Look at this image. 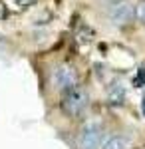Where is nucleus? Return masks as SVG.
I'll use <instances>...</instances> for the list:
<instances>
[{
  "instance_id": "nucleus-1",
  "label": "nucleus",
  "mask_w": 145,
  "mask_h": 149,
  "mask_svg": "<svg viewBox=\"0 0 145 149\" xmlns=\"http://www.w3.org/2000/svg\"><path fill=\"white\" fill-rule=\"evenodd\" d=\"M89 92L82 86V84H76L72 86L70 90L60 93V109L62 113L66 115L68 119H82L86 117L89 109Z\"/></svg>"
},
{
  "instance_id": "nucleus-2",
  "label": "nucleus",
  "mask_w": 145,
  "mask_h": 149,
  "mask_svg": "<svg viewBox=\"0 0 145 149\" xmlns=\"http://www.w3.org/2000/svg\"><path fill=\"white\" fill-rule=\"evenodd\" d=\"M105 135V127L100 119H89L84 121V125L79 127L78 133V147L79 149H100L103 143Z\"/></svg>"
},
{
  "instance_id": "nucleus-3",
  "label": "nucleus",
  "mask_w": 145,
  "mask_h": 149,
  "mask_svg": "<svg viewBox=\"0 0 145 149\" xmlns=\"http://www.w3.org/2000/svg\"><path fill=\"white\" fill-rule=\"evenodd\" d=\"M76 84H79V81H78V72H76L74 66L60 62L50 70V86H52V90L62 93L66 90H70L72 86H76Z\"/></svg>"
},
{
  "instance_id": "nucleus-4",
  "label": "nucleus",
  "mask_w": 145,
  "mask_h": 149,
  "mask_svg": "<svg viewBox=\"0 0 145 149\" xmlns=\"http://www.w3.org/2000/svg\"><path fill=\"white\" fill-rule=\"evenodd\" d=\"M107 18H109V22L113 26L123 28V26H127L135 18V8L127 0H117V2H113L107 8Z\"/></svg>"
},
{
  "instance_id": "nucleus-5",
  "label": "nucleus",
  "mask_w": 145,
  "mask_h": 149,
  "mask_svg": "<svg viewBox=\"0 0 145 149\" xmlns=\"http://www.w3.org/2000/svg\"><path fill=\"white\" fill-rule=\"evenodd\" d=\"M127 147H129V137L121 135V133H115V135H109L107 139H103L100 149H127Z\"/></svg>"
},
{
  "instance_id": "nucleus-6",
  "label": "nucleus",
  "mask_w": 145,
  "mask_h": 149,
  "mask_svg": "<svg viewBox=\"0 0 145 149\" xmlns=\"http://www.w3.org/2000/svg\"><path fill=\"white\" fill-rule=\"evenodd\" d=\"M109 100H112V103H121L123 102V88L119 84L109 88Z\"/></svg>"
},
{
  "instance_id": "nucleus-7",
  "label": "nucleus",
  "mask_w": 145,
  "mask_h": 149,
  "mask_svg": "<svg viewBox=\"0 0 145 149\" xmlns=\"http://www.w3.org/2000/svg\"><path fill=\"white\" fill-rule=\"evenodd\" d=\"M135 18L141 24H145V0H141V2L135 6Z\"/></svg>"
},
{
  "instance_id": "nucleus-8",
  "label": "nucleus",
  "mask_w": 145,
  "mask_h": 149,
  "mask_svg": "<svg viewBox=\"0 0 145 149\" xmlns=\"http://www.w3.org/2000/svg\"><path fill=\"white\" fill-rule=\"evenodd\" d=\"M143 102H145V100H143ZM143 113H145V103H143Z\"/></svg>"
}]
</instances>
